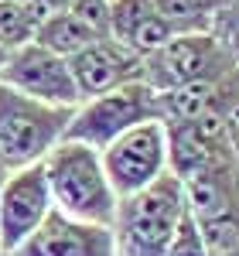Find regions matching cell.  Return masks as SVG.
<instances>
[{"label": "cell", "mask_w": 239, "mask_h": 256, "mask_svg": "<svg viewBox=\"0 0 239 256\" xmlns=\"http://www.w3.org/2000/svg\"><path fill=\"white\" fill-rule=\"evenodd\" d=\"M144 123H164L160 96L147 82H130L116 92L79 102L68 130H65V140L86 144V147L102 154L113 140H120L123 134L137 130Z\"/></svg>", "instance_id": "obj_4"}, {"label": "cell", "mask_w": 239, "mask_h": 256, "mask_svg": "<svg viewBox=\"0 0 239 256\" xmlns=\"http://www.w3.org/2000/svg\"><path fill=\"white\" fill-rule=\"evenodd\" d=\"M232 65H236V55L222 44L219 34H212V31L178 34L150 58H144V82L158 96H164V92H174V89L195 86V82L219 79Z\"/></svg>", "instance_id": "obj_5"}, {"label": "cell", "mask_w": 239, "mask_h": 256, "mask_svg": "<svg viewBox=\"0 0 239 256\" xmlns=\"http://www.w3.org/2000/svg\"><path fill=\"white\" fill-rule=\"evenodd\" d=\"M154 7L178 34H205L216 28L226 0H154Z\"/></svg>", "instance_id": "obj_13"}, {"label": "cell", "mask_w": 239, "mask_h": 256, "mask_svg": "<svg viewBox=\"0 0 239 256\" xmlns=\"http://www.w3.org/2000/svg\"><path fill=\"white\" fill-rule=\"evenodd\" d=\"M68 14H76L92 34L110 38V0H72Z\"/></svg>", "instance_id": "obj_16"}, {"label": "cell", "mask_w": 239, "mask_h": 256, "mask_svg": "<svg viewBox=\"0 0 239 256\" xmlns=\"http://www.w3.org/2000/svg\"><path fill=\"white\" fill-rule=\"evenodd\" d=\"M96 41H102V38L92 34V31H89L76 14H68V10L44 18L38 24V34H34V44L55 52V55H62V58H76L79 52H86V48L96 44Z\"/></svg>", "instance_id": "obj_12"}, {"label": "cell", "mask_w": 239, "mask_h": 256, "mask_svg": "<svg viewBox=\"0 0 239 256\" xmlns=\"http://www.w3.org/2000/svg\"><path fill=\"white\" fill-rule=\"evenodd\" d=\"M168 256H212L208 253V242H205V236H202V229H198V222L192 216V208H184Z\"/></svg>", "instance_id": "obj_15"}, {"label": "cell", "mask_w": 239, "mask_h": 256, "mask_svg": "<svg viewBox=\"0 0 239 256\" xmlns=\"http://www.w3.org/2000/svg\"><path fill=\"white\" fill-rule=\"evenodd\" d=\"M41 20L20 0H0V48L10 55L24 44H31Z\"/></svg>", "instance_id": "obj_14"}, {"label": "cell", "mask_w": 239, "mask_h": 256, "mask_svg": "<svg viewBox=\"0 0 239 256\" xmlns=\"http://www.w3.org/2000/svg\"><path fill=\"white\" fill-rule=\"evenodd\" d=\"M102 168L116 198L137 195L168 174V123H144L102 150Z\"/></svg>", "instance_id": "obj_6"}, {"label": "cell", "mask_w": 239, "mask_h": 256, "mask_svg": "<svg viewBox=\"0 0 239 256\" xmlns=\"http://www.w3.org/2000/svg\"><path fill=\"white\" fill-rule=\"evenodd\" d=\"M41 168H44L52 202L58 212L79 218V222H92V226H113L120 198L106 178L100 150L76 144V140H62L41 160Z\"/></svg>", "instance_id": "obj_1"}, {"label": "cell", "mask_w": 239, "mask_h": 256, "mask_svg": "<svg viewBox=\"0 0 239 256\" xmlns=\"http://www.w3.org/2000/svg\"><path fill=\"white\" fill-rule=\"evenodd\" d=\"M68 68H72V82L82 102L116 92L130 82H144V58L113 38H102L79 52L76 58H68Z\"/></svg>", "instance_id": "obj_10"}, {"label": "cell", "mask_w": 239, "mask_h": 256, "mask_svg": "<svg viewBox=\"0 0 239 256\" xmlns=\"http://www.w3.org/2000/svg\"><path fill=\"white\" fill-rule=\"evenodd\" d=\"M184 208V184L171 171L160 174L150 188L120 198L110 226L116 256H168Z\"/></svg>", "instance_id": "obj_2"}, {"label": "cell", "mask_w": 239, "mask_h": 256, "mask_svg": "<svg viewBox=\"0 0 239 256\" xmlns=\"http://www.w3.org/2000/svg\"><path fill=\"white\" fill-rule=\"evenodd\" d=\"M212 34H219L222 44H226L239 62V0H226V7H222L219 18H216Z\"/></svg>", "instance_id": "obj_17"}, {"label": "cell", "mask_w": 239, "mask_h": 256, "mask_svg": "<svg viewBox=\"0 0 239 256\" xmlns=\"http://www.w3.org/2000/svg\"><path fill=\"white\" fill-rule=\"evenodd\" d=\"M72 106H52L0 82V160L7 171L34 168L48 158L72 123Z\"/></svg>", "instance_id": "obj_3"}, {"label": "cell", "mask_w": 239, "mask_h": 256, "mask_svg": "<svg viewBox=\"0 0 239 256\" xmlns=\"http://www.w3.org/2000/svg\"><path fill=\"white\" fill-rule=\"evenodd\" d=\"M52 208H55V202H52V188H48L41 164L10 171L4 192H0V250L14 253L48 218Z\"/></svg>", "instance_id": "obj_8"}, {"label": "cell", "mask_w": 239, "mask_h": 256, "mask_svg": "<svg viewBox=\"0 0 239 256\" xmlns=\"http://www.w3.org/2000/svg\"><path fill=\"white\" fill-rule=\"evenodd\" d=\"M0 256H10V253H4V250H0Z\"/></svg>", "instance_id": "obj_21"}, {"label": "cell", "mask_w": 239, "mask_h": 256, "mask_svg": "<svg viewBox=\"0 0 239 256\" xmlns=\"http://www.w3.org/2000/svg\"><path fill=\"white\" fill-rule=\"evenodd\" d=\"M110 38L140 58H150L178 38V31L158 14L154 0H110Z\"/></svg>", "instance_id": "obj_11"}, {"label": "cell", "mask_w": 239, "mask_h": 256, "mask_svg": "<svg viewBox=\"0 0 239 256\" xmlns=\"http://www.w3.org/2000/svg\"><path fill=\"white\" fill-rule=\"evenodd\" d=\"M7 178H10V171L4 168V160H0V192H4V184H7Z\"/></svg>", "instance_id": "obj_19"}, {"label": "cell", "mask_w": 239, "mask_h": 256, "mask_svg": "<svg viewBox=\"0 0 239 256\" xmlns=\"http://www.w3.org/2000/svg\"><path fill=\"white\" fill-rule=\"evenodd\" d=\"M31 14L38 20H44V18H52V14H62V10H68V4L72 0H20Z\"/></svg>", "instance_id": "obj_18"}, {"label": "cell", "mask_w": 239, "mask_h": 256, "mask_svg": "<svg viewBox=\"0 0 239 256\" xmlns=\"http://www.w3.org/2000/svg\"><path fill=\"white\" fill-rule=\"evenodd\" d=\"M10 256H116V246L110 226L79 222L52 208L48 218Z\"/></svg>", "instance_id": "obj_9"}, {"label": "cell", "mask_w": 239, "mask_h": 256, "mask_svg": "<svg viewBox=\"0 0 239 256\" xmlns=\"http://www.w3.org/2000/svg\"><path fill=\"white\" fill-rule=\"evenodd\" d=\"M0 82L18 89L31 99L52 102V106H79V89L72 82V68L68 58H62L55 52L41 48V44H24L18 52H10L4 68H0Z\"/></svg>", "instance_id": "obj_7"}, {"label": "cell", "mask_w": 239, "mask_h": 256, "mask_svg": "<svg viewBox=\"0 0 239 256\" xmlns=\"http://www.w3.org/2000/svg\"><path fill=\"white\" fill-rule=\"evenodd\" d=\"M4 62H7V52H4V48H0V68H4Z\"/></svg>", "instance_id": "obj_20"}]
</instances>
